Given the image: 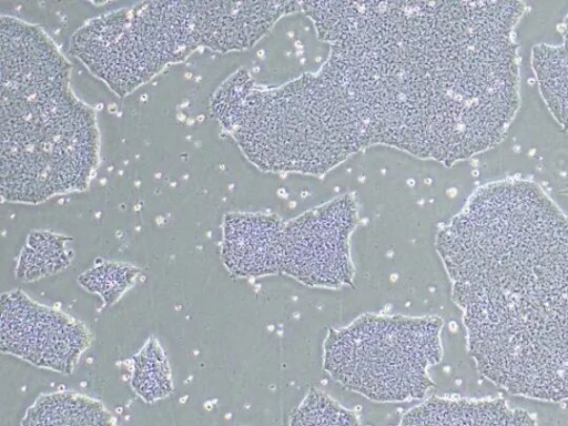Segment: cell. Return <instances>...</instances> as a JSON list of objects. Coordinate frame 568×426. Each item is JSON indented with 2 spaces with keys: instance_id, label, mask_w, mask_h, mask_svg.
<instances>
[{
  "instance_id": "cell-1",
  "label": "cell",
  "mask_w": 568,
  "mask_h": 426,
  "mask_svg": "<svg viewBox=\"0 0 568 426\" xmlns=\"http://www.w3.org/2000/svg\"><path fill=\"white\" fill-rule=\"evenodd\" d=\"M438 254L481 375L509 394L568 399V217L532 181L478 187Z\"/></svg>"
},
{
  "instance_id": "cell-2",
  "label": "cell",
  "mask_w": 568,
  "mask_h": 426,
  "mask_svg": "<svg viewBox=\"0 0 568 426\" xmlns=\"http://www.w3.org/2000/svg\"><path fill=\"white\" fill-rule=\"evenodd\" d=\"M1 194L39 204L83 191L99 163L94 111L70 88V64L37 26L1 19Z\"/></svg>"
},
{
  "instance_id": "cell-3",
  "label": "cell",
  "mask_w": 568,
  "mask_h": 426,
  "mask_svg": "<svg viewBox=\"0 0 568 426\" xmlns=\"http://www.w3.org/2000/svg\"><path fill=\"white\" fill-rule=\"evenodd\" d=\"M211 108L264 169L325 171L368 143L345 92L327 73L264 90L239 71L217 89Z\"/></svg>"
},
{
  "instance_id": "cell-4",
  "label": "cell",
  "mask_w": 568,
  "mask_h": 426,
  "mask_svg": "<svg viewBox=\"0 0 568 426\" xmlns=\"http://www.w3.org/2000/svg\"><path fill=\"white\" fill-rule=\"evenodd\" d=\"M251 36L243 2L156 1L95 17L74 33L70 50L124 97L199 48L242 50Z\"/></svg>"
},
{
  "instance_id": "cell-5",
  "label": "cell",
  "mask_w": 568,
  "mask_h": 426,
  "mask_svg": "<svg viewBox=\"0 0 568 426\" xmlns=\"http://www.w3.org/2000/svg\"><path fill=\"white\" fill-rule=\"evenodd\" d=\"M443 325L438 316L363 314L328 331L323 368L374 402L423 399L434 386L428 371L443 357Z\"/></svg>"
},
{
  "instance_id": "cell-6",
  "label": "cell",
  "mask_w": 568,
  "mask_h": 426,
  "mask_svg": "<svg viewBox=\"0 0 568 426\" xmlns=\"http://www.w3.org/2000/svg\"><path fill=\"white\" fill-rule=\"evenodd\" d=\"M357 223V206L346 196L284 223L281 274L321 288L353 283L349 236Z\"/></svg>"
},
{
  "instance_id": "cell-7",
  "label": "cell",
  "mask_w": 568,
  "mask_h": 426,
  "mask_svg": "<svg viewBox=\"0 0 568 426\" xmlns=\"http://www.w3.org/2000/svg\"><path fill=\"white\" fill-rule=\"evenodd\" d=\"M93 334L74 316L16 288L1 295L0 349L60 374H71Z\"/></svg>"
},
{
  "instance_id": "cell-8",
  "label": "cell",
  "mask_w": 568,
  "mask_h": 426,
  "mask_svg": "<svg viewBox=\"0 0 568 426\" xmlns=\"http://www.w3.org/2000/svg\"><path fill=\"white\" fill-rule=\"evenodd\" d=\"M284 223L276 215L227 213L222 224L221 257L229 273L243 278L281 274Z\"/></svg>"
},
{
  "instance_id": "cell-9",
  "label": "cell",
  "mask_w": 568,
  "mask_h": 426,
  "mask_svg": "<svg viewBox=\"0 0 568 426\" xmlns=\"http://www.w3.org/2000/svg\"><path fill=\"white\" fill-rule=\"evenodd\" d=\"M398 426H537L526 410L503 398L432 397L408 410Z\"/></svg>"
},
{
  "instance_id": "cell-10",
  "label": "cell",
  "mask_w": 568,
  "mask_h": 426,
  "mask_svg": "<svg viewBox=\"0 0 568 426\" xmlns=\"http://www.w3.org/2000/svg\"><path fill=\"white\" fill-rule=\"evenodd\" d=\"M20 426H116L98 399L74 390L44 393L27 408Z\"/></svg>"
},
{
  "instance_id": "cell-11",
  "label": "cell",
  "mask_w": 568,
  "mask_h": 426,
  "mask_svg": "<svg viewBox=\"0 0 568 426\" xmlns=\"http://www.w3.org/2000/svg\"><path fill=\"white\" fill-rule=\"evenodd\" d=\"M70 239L49 231L32 232L19 255L16 277L30 283L54 275L72 261Z\"/></svg>"
},
{
  "instance_id": "cell-12",
  "label": "cell",
  "mask_w": 568,
  "mask_h": 426,
  "mask_svg": "<svg viewBox=\"0 0 568 426\" xmlns=\"http://www.w3.org/2000/svg\"><path fill=\"white\" fill-rule=\"evenodd\" d=\"M130 384L134 393L146 403L168 397L173 390L169 359L160 342L151 336L131 358Z\"/></svg>"
},
{
  "instance_id": "cell-13",
  "label": "cell",
  "mask_w": 568,
  "mask_h": 426,
  "mask_svg": "<svg viewBox=\"0 0 568 426\" xmlns=\"http://www.w3.org/2000/svg\"><path fill=\"white\" fill-rule=\"evenodd\" d=\"M141 274L134 265L122 262H103L93 265L78 277L88 292L101 297L105 305L118 302Z\"/></svg>"
},
{
  "instance_id": "cell-14",
  "label": "cell",
  "mask_w": 568,
  "mask_h": 426,
  "mask_svg": "<svg viewBox=\"0 0 568 426\" xmlns=\"http://www.w3.org/2000/svg\"><path fill=\"white\" fill-rule=\"evenodd\" d=\"M288 426H361L357 415L312 387L292 412Z\"/></svg>"
},
{
  "instance_id": "cell-15",
  "label": "cell",
  "mask_w": 568,
  "mask_h": 426,
  "mask_svg": "<svg viewBox=\"0 0 568 426\" xmlns=\"http://www.w3.org/2000/svg\"><path fill=\"white\" fill-rule=\"evenodd\" d=\"M561 33L562 43L559 45H555V49L558 58L568 68V14L564 20Z\"/></svg>"
}]
</instances>
